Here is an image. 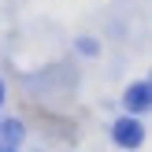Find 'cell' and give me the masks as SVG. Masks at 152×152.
Returning a JSON list of instances; mask_svg holds the SVG:
<instances>
[{
	"label": "cell",
	"mask_w": 152,
	"mask_h": 152,
	"mask_svg": "<svg viewBox=\"0 0 152 152\" xmlns=\"http://www.w3.org/2000/svg\"><path fill=\"white\" fill-rule=\"evenodd\" d=\"M111 137H115V145H123V148H137L141 137H145V130H141L137 119H119V123L111 126Z\"/></svg>",
	"instance_id": "6da1fadb"
},
{
	"label": "cell",
	"mask_w": 152,
	"mask_h": 152,
	"mask_svg": "<svg viewBox=\"0 0 152 152\" xmlns=\"http://www.w3.org/2000/svg\"><path fill=\"white\" fill-rule=\"evenodd\" d=\"M126 108H130V111H145L148 108V86H145V82H137V86H130V89H126Z\"/></svg>",
	"instance_id": "7a4b0ae2"
},
{
	"label": "cell",
	"mask_w": 152,
	"mask_h": 152,
	"mask_svg": "<svg viewBox=\"0 0 152 152\" xmlns=\"http://www.w3.org/2000/svg\"><path fill=\"white\" fill-rule=\"evenodd\" d=\"M4 134H7V145H19V137H22V126H19V123L11 119V123L4 126Z\"/></svg>",
	"instance_id": "3957f363"
},
{
	"label": "cell",
	"mask_w": 152,
	"mask_h": 152,
	"mask_svg": "<svg viewBox=\"0 0 152 152\" xmlns=\"http://www.w3.org/2000/svg\"><path fill=\"white\" fill-rule=\"evenodd\" d=\"M0 100H4V86H0Z\"/></svg>",
	"instance_id": "277c9868"
},
{
	"label": "cell",
	"mask_w": 152,
	"mask_h": 152,
	"mask_svg": "<svg viewBox=\"0 0 152 152\" xmlns=\"http://www.w3.org/2000/svg\"><path fill=\"white\" fill-rule=\"evenodd\" d=\"M0 152H4V148H0Z\"/></svg>",
	"instance_id": "5b68a950"
}]
</instances>
